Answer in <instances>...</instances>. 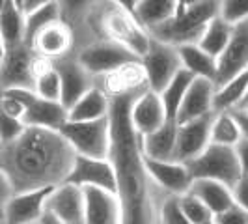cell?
Masks as SVG:
<instances>
[{"label": "cell", "instance_id": "cell-35", "mask_svg": "<svg viewBox=\"0 0 248 224\" xmlns=\"http://www.w3.org/2000/svg\"><path fill=\"white\" fill-rule=\"evenodd\" d=\"M161 224H190L181 208L179 196L168 194L161 206Z\"/></svg>", "mask_w": 248, "mask_h": 224}, {"label": "cell", "instance_id": "cell-48", "mask_svg": "<svg viewBox=\"0 0 248 224\" xmlns=\"http://www.w3.org/2000/svg\"><path fill=\"white\" fill-rule=\"evenodd\" d=\"M247 107H248V88H247V92H245V97H243V101H241V105H239L237 111H243V109H247Z\"/></svg>", "mask_w": 248, "mask_h": 224}, {"label": "cell", "instance_id": "cell-3", "mask_svg": "<svg viewBox=\"0 0 248 224\" xmlns=\"http://www.w3.org/2000/svg\"><path fill=\"white\" fill-rule=\"evenodd\" d=\"M218 13V0H202L183 13H177L166 23L149 30L151 37L170 43L174 47L198 43L207 23Z\"/></svg>", "mask_w": 248, "mask_h": 224}, {"label": "cell", "instance_id": "cell-52", "mask_svg": "<svg viewBox=\"0 0 248 224\" xmlns=\"http://www.w3.org/2000/svg\"><path fill=\"white\" fill-rule=\"evenodd\" d=\"M0 224H4V221H2V219H0Z\"/></svg>", "mask_w": 248, "mask_h": 224}, {"label": "cell", "instance_id": "cell-29", "mask_svg": "<svg viewBox=\"0 0 248 224\" xmlns=\"http://www.w3.org/2000/svg\"><path fill=\"white\" fill-rule=\"evenodd\" d=\"M135 17L138 23L153 30L155 26L166 23L168 19H172L175 15V0H138L137 8H135Z\"/></svg>", "mask_w": 248, "mask_h": 224}, {"label": "cell", "instance_id": "cell-14", "mask_svg": "<svg viewBox=\"0 0 248 224\" xmlns=\"http://www.w3.org/2000/svg\"><path fill=\"white\" fill-rule=\"evenodd\" d=\"M52 62H54V67L60 77V88H62L60 103L65 109H69L71 105H75V101L82 97L88 90L95 84V79L80 65L75 52L63 56V58H58V60H52Z\"/></svg>", "mask_w": 248, "mask_h": 224}, {"label": "cell", "instance_id": "cell-10", "mask_svg": "<svg viewBox=\"0 0 248 224\" xmlns=\"http://www.w3.org/2000/svg\"><path fill=\"white\" fill-rule=\"evenodd\" d=\"M211 114L200 116L196 120H190L185 124H177V135H175V155L174 159L179 162H188L198 157L203 149L211 142Z\"/></svg>", "mask_w": 248, "mask_h": 224}, {"label": "cell", "instance_id": "cell-33", "mask_svg": "<svg viewBox=\"0 0 248 224\" xmlns=\"http://www.w3.org/2000/svg\"><path fill=\"white\" fill-rule=\"evenodd\" d=\"M58 19H60V8H58L56 0L47 2L36 10L25 13V41L30 43L32 37L36 36L41 28H45L47 25L58 21Z\"/></svg>", "mask_w": 248, "mask_h": 224}, {"label": "cell", "instance_id": "cell-50", "mask_svg": "<svg viewBox=\"0 0 248 224\" xmlns=\"http://www.w3.org/2000/svg\"><path fill=\"white\" fill-rule=\"evenodd\" d=\"M4 2H6V0H0V8H2V6H4Z\"/></svg>", "mask_w": 248, "mask_h": 224}, {"label": "cell", "instance_id": "cell-37", "mask_svg": "<svg viewBox=\"0 0 248 224\" xmlns=\"http://www.w3.org/2000/svg\"><path fill=\"white\" fill-rule=\"evenodd\" d=\"M25 122L19 118H13L10 114L0 111V146L8 144L19 137L25 131Z\"/></svg>", "mask_w": 248, "mask_h": 224}, {"label": "cell", "instance_id": "cell-8", "mask_svg": "<svg viewBox=\"0 0 248 224\" xmlns=\"http://www.w3.org/2000/svg\"><path fill=\"white\" fill-rule=\"evenodd\" d=\"M54 187H43L34 191L13 192L6 206L2 208V221L4 224H32L39 223L45 215V204L50 191Z\"/></svg>", "mask_w": 248, "mask_h": 224}, {"label": "cell", "instance_id": "cell-53", "mask_svg": "<svg viewBox=\"0 0 248 224\" xmlns=\"http://www.w3.org/2000/svg\"><path fill=\"white\" fill-rule=\"evenodd\" d=\"M209 224H215V223H209Z\"/></svg>", "mask_w": 248, "mask_h": 224}, {"label": "cell", "instance_id": "cell-16", "mask_svg": "<svg viewBox=\"0 0 248 224\" xmlns=\"http://www.w3.org/2000/svg\"><path fill=\"white\" fill-rule=\"evenodd\" d=\"M144 161H146L149 176L166 194L181 196L190 189L192 176L185 162H179L175 159H151L146 155H144Z\"/></svg>", "mask_w": 248, "mask_h": 224}, {"label": "cell", "instance_id": "cell-13", "mask_svg": "<svg viewBox=\"0 0 248 224\" xmlns=\"http://www.w3.org/2000/svg\"><path fill=\"white\" fill-rule=\"evenodd\" d=\"M65 181L78 187H99L105 191L116 192V176H114V166L108 157L77 155L73 168Z\"/></svg>", "mask_w": 248, "mask_h": 224}, {"label": "cell", "instance_id": "cell-39", "mask_svg": "<svg viewBox=\"0 0 248 224\" xmlns=\"http://www.w3.org/2000/svg\"><path fill=\"white\" fill-rule=\"evenodd\" d=\"M232 192H233L235 204L248 209V174H241V177L235 181V185L232 187Z\"/></svg>", "mask_w": 248, "mask_h": 224}, {"label": "cell", "instance_id": "cell-26", "mask_svg": "<svg viewBox=\"0 0 248 224\" xmlns=\"http://www.w3.org/2000/svg\"><path fill=\"white\" fill-rule=\"evenodd\" d=\"M181 67L186 69L192 77H202V79H211L215 82L217 77V58L205 52L198 43H188L177 47Z\"/></svg>", "mask_w": 248, "mask_h": 224}, {"label": "cell", "instance_id": "cell-40", "mask_svg": "<svg viewBox=\"0 0 248 224\" xmlns=\"http://www.w3.org/2000/svg\"><path fill=\"white\" fill-rule=\"evenodd\" d=\"M233 148H235L237 159H239V164H241V172L248 174V137L241 138Z\"/></svg>", "mask_w": 248, "mask_h": 224}, {"label": "cell", "instance_id": "cell-7", "mask_svg": "<svg viewBox=\"0 0 248 224\" xmlns=\"http://www.w3.org/2000/svg\"><path fill=\"white\" fill-rule=\"evenodd\" d=\"M144 73H146V82L148 88L161 94L164 86L175 77V73L181 69V60L177 47L164 43L161 39L151 37L149 47L146 54L140 58Z\"/></svg>", "mask_w": 248, "mask_h": 224}, {"label": "cell", "instance_id": "cell-9", "mask_svg": "<svg viewBox=\"0 0 248 224\" xmlns=\"http://www.w3.org/2000/svg\"><path fill=\"white\" fill-rule=\"evenodd\" d=\"M248 69V19L233 25L230 43L217 58V77L215 86L233 79L235 75Z\"/></svg>", "mask_w": 248, "mask_h": 224}, {"label": "cell", "instance_id": "cell-12", "mask_svg": "<svg viewBox=\"0 0 248 224\" xmlns=\"http://www.w3.org/2000/svg\"><path fill=\"white\" fill-rule=\"evenodd\" d=\"M45 211L62 224H84V189L63 181L50 191Z\"/></svg>", "mask_w": 248, "mask_h": 224}, {"label": "cell", "instance_id": "cell-47", "mask_svg": "<svg viewBox=\"0 0 248 224\" xmlns=\"http://www.w3.org/2000/svg\"><path fill=\"white\" fill-rule=\"evenodd\" d=\"M4 56H6V43H4V39L0 36V64L4 60Z\"/></svg>", "mask_w": 248, "mask_h": 224}, {"label": "cell", "instance_id": "cell-32", "mask_svg": "<svg viewBox=\"0 0 248 224\" xmlns=\"http://www.w3.org/2000/svg\"><path fill=\"white\" fill-rule=\"evenodd\" d=\"M243 138L241 125L232 112H215L211 124V142L222 146H235Z\"/></svg>", "mask_w": 248, "mask_h": 224}, {"label": "cell", "instance_id": "cell-31", "mask_svg": "<svg viewBox=\"0 0 248 224\" xmlns=\"http://www.w3.org/2000/svg\"><path fill=\"white\" fill-rule=\"evenodd\" d=\"M192 75L188 73L186 69H179L175 77L164 86L161 94V99H162V105H164V111H166V120H172L175 122V116H177V111H179V105H181V101L185 97L186 90L190 86V82H192Z\"/></svg>", "mask_w": 248, "mask_h": 224}, {"label": "cell", "instance_id": "cell-6", "mask_svg": "<svg viewBox=\"0 0 248 224\" xmlns=\"http://www.w3.org/2000/svg\"><path fill=\"white\" fill-rule=\"evenodd\" d=\"M75 56L93 79L110 73L124 64L140 60L129 49H125L120 43L110 41V39H93L86 45H80L75 49Z\"/></svg>", "mask_w": 248, "mask_h": 224}, {"label": "cell", "instance_id": "cell-28", "mask_svg": "<svg viewBox=\"0 0 248 224\" xmlns=\"http://www.w3.org/2000/svg\"><path fill=\"white\" fill-rule=\"evenodd\" d=\"M0 36L6 43V49L26 43L25 41V13L12 0H6L0 8Z\"/></svg>", "mask_w": 248, "mask_h": 224}, {"label": "cell", "instance_id": "cell-45", "mask_svg": "<svg viewBox=\"0 0 248 224\" xmlns=\"http://www.w3.org/2000/svg\"><path fill=\"white\" fill-rule=\"evenodd\" d=\"M112 4H116V6H120V8H124L127 12H135V8H137L138 0H110Z\"/></svg>", "mask_w": 248, "mask_h": 224}, {"label": "cell", "instance_id": "cell-46", "mask_svg": "<svg viewBox=\"0 0 248 224\" xmlns=\"http://www.w3.org/2000/svg\"><path fill=\"white\" fill-rule=\"evenodd\" d=\"M37 224H62V223H60V221H58L56 217H52L50 213L45 211V215H43V217L39 219V223H37Z\"/></svg>", "mask_w": 248, "mask_h": 224}, {"label": "cell", "instance_id": "cell-23", "mask_svg": "<svg viewBox=\"0 0 248 224\" xmlns=\"http://www.w3.org/2000/svg\"><path fill=\"white\" fill-rule=\"evenodd\" d=\"M188 192H192L196 198L202 200L211 209L213 215L224 211L235 204L232 187H228L222 181H217V179H205V177L192 179Z\"/></svg>", "mask_w": 248, "mask_h": 224}, {"label": "cell", "instance_id": "cell-4", "mask_svg": "<svg viewBox=\"0 0 248 224\" xmlns=\"http://www.w3.org/2000/svg\"><path fill=\"white\" fill-rule=\"evenodd\" d=\"M186 168L192 176V179H200V177L217 179V181L226 183L228 187L235 185V181L243 174L235 148L215 144V142H209V146L198 157L186 162Z\"/></svg>", "mask_w": 248, "mask_h": 224}, {"label": "cell", "instance_id": "cell-43", "mask_svg": "<svg viewBox=\"0 0 248 224\" xmlns=\"http://www.w3.org/2000/svg\"><path fill=\"white\" fill-rule=\"evenodd\" d=\"M237 122L241 125V131H243V137H248V116L243 111H233Z\"/></svg>", "mask_w": 248, "mask_h": 224}, {"label": "cell", "instance_id": "cell-54", "mask_svg": "<svg viewBox=\"0 0 248 224\" xmlns=\"http://www.w3.org/2000/svg\"><path fill=\"white\" fill-rule=\"evenodd\" d=\"M32 224H37V223H32Z\"/></svg>", "mask_w": 248, "mask_h": 224}, {"label": "cell", "instance_id": "cell-15", "mask_svg": "<svg viewBox=\"0 0 248 224\" xmlns=\"http://www.w3.org/2000/svg\"><path fill=\"white\" fill-rule=\"evenodd\" d=\"M28 45L34 49V52L45 58L58 60L75 52V34L71 26L63 23L62 19H58L45 28H41Z\"/></svg>", "mask_w": 248, "mask_h": 224}, {"label": "cell", "instance_id": "cell-25", "mask_svg": "<svg viewBox=\"0 0 248 224\" xmlns=\"http://www.w3.org/2000/svg\"><path fill=\"white\" fill-rule=\"evenodd\" d=\"M60 8V19L71 26L75 34V47L82 41L90 15L101 0H56Z\"/></svg>", "mask_w": 248, "mask_h": 224}, {"label": "cell", "instance_id": "cell-41", "mask_svg": "<svg viewBox=\"0 0 248 224\" xmlns=\"http://www.w3.org/2000/svg\"><path fill=\"white\" fill-rule=\"evenodd\" d=\"M13 194V187L8 179L6 172L0 168V209L6 206V202L10 200V196Z\"/></svg>", "mask_w": 248, "mask_h": 224}, {"label": "cell", "instance_id": "cell-5", "mask_svg": "<svg viewBox=\"0 0 248 224\" xmlns=\"http://www.w3.org/2000/svg\"><path fill=\"white\" fill-rule=\"evenodd\" d=\"M77 155L84 157H108L110 149V125L108 116L90 122L67 120L60 129Z\"/></svg>", "mask_w": 248, "mask_h": 224}, {"label": "cell", "instance_id": "cell-11", "mask_svg": "<svg viewBox=\"0 0 248 224\" xmlns=\"http://www.w3.org/2000/svg\"><path fill=\"white\" fill-rule=\"evenodd\" d=\"M34 56L36 52L28 43L6 49V56L0 64V90L34 86V75H32Z\"/></svg>", "mask_w": 248, "mask_h": 224}, {"label": "cell", "instance_id": "cell-21", "mask_svg": "<svg viewBox=\"0 0 248 224\" xmlns=\"http://www.w3.org/2000/svg\"><path fill=\"white\" fill-rule=\"evenodd\" d=\"M25 125H36V127H47L60 131L62 125L67 122V109L60 101L43 99L36 94V97L28 103L23 116Z\"/></svg>", "mask_w": 248, "mask_h": 224}, {"label": "cell", "instance_id": "cell-30", "mask_svg": "<svg viewBox=\"0 0 248 224\" xmlns=\"http://www.w3.org/2000/svg\"><path fill=\"white\" fill-rule=\"evenodd\" d=\"M232 32H233V25L228 23L226 19H222V17L217 13L211 21L207 23L203 34L200 37L198 45L205 50V52H209L215 58H218L224 52V49H226V45L230 43Z\"/></svg>", "mask_w": 248, "mask_h": 224}, {"label": "cell", "instance_id": "cell-2", "mask_svg": "<svg viewBox=\"0 0 248 224\" xmlns=\"http://www.w3.org/2000/svg\"><path fill=\"white\" fill-rule=\"evenodd\" d=\"M77 153L60 131L26 125L19 137L0 146V168L13 192L56 187L67 179Z\"/></svg>", "mask_w": 248, "mask_h": 224}, {"label": "cell", "instance_id": "cell-20", "mask_svg": "<svg viewBox=\"0 0 248 224\" xmlns=\"http://www.w3.org/2000/svg\"><path fill=\"white\" fill-rule=\"evenodd\" d=\"M215 82L211 79L194 77L190 86L186 90L185 97L179 105V111L175 116L177 124H185L190 120H196L200 116L213 112V96H215Z\"/></svg>", "mask_w": 248, "mask_h": 224}, {"label": "cell", "instance_id": "cell-27", "mask_svg": "<svg viewBox=\"0 0 248 224\" xmlns=\"http://www.w3.org/2000/svg\"><path fill=\"white\" fill-rule=\"evenodd\" d=\"M248 88V69L235 75L233 79L226 80L215 88L213 96V112H232L237 111L245 97Z\"/></svg>", "mask_w": 248, "mask_h": 224}, {"label": "cell", "instance_id": "cell-42", "mask_svg": "<svg viewBox=\"0 0 248 224\" xmlns=\"http://www.w3.org/2000/svg\"><path fill=\"white\" fill-rule=\"evenodd\" d=\"M47 2H52V0H23L21 2V12L28 13L32 12V10H36V8H39V6H43V4H47Z\"/></svg>", "mask_w": 248, "mask_h": 224}, {"label": "cell", "instance_id": "cell-22", "mask_svg": "<svg viewBox=\"0 0 248 224\" xmlns=\"http://www.w3.org/2000/svg\"><path fill=\"white\" fill-rule=\"evenodd\" d=\"M108 109H110V97L107 96L105 90H101L97 84H93L82 97L75 101V105L67 109V120L90 122V120L107 118Z\"/></svg>", "mask_w": 248, "mask_h": 224}, {"label": "cell", "instance_id": "cell-19", "mask_svg": "<svg viewBox=\"0 0 248 224\" xmlns=\"http://www.w3.org/2000/svg\"><path fill=\"white\" fill-rule=\"evenodd\" d=\"M95 84L107 92V96H120V94H129V92H140L146 90V73L140 60H133L129 64L120 65L110 73H105L95 79Z\"/></svg>", "mask_w": 248, "mask_h": 224}, {"label": "cell", "instance_id": "cell-36", "mask_svg": "<svg viewBox=\"0 0 248 224\" xmlns=\"http://www.w3.org/2000/svg\"><path fill=\"white\" fill-rule=\"evenodd\" d=\"M218 15L237 25L248 19V0H218Z\"/></svg>", "mask_w": 248, "mask_h": 224}, {"label": "cell", "instance_id": "cell-34", "mask_svg": "<svg viewBox=\"0 0 248 224\" xmlns=\"http://www.w3.org/2000/svg\"><path fill=\"white\" fill-rule=\"evenodd\" d=\"M181 208L185 211L186 219L190 224H209L213 223V213L211 209L202 202L200 198H196L192 192L186 191L185 194L179 196Z\"/></svg>", "mask_w": 248, "mask_h": 224}, {"label": "cell", "instance_id": "cell-49", "mask_svg": "<svg viewBox=\"0 0 248 224\" xmlns=\"http://www.w3.org/2000/svg\"><path fill=\"white\" fill-rule=\"evenodd\" d=\"M243 112H245V114L248 116V107H247V109H243Z\"/></svg>", "mask_w": 248, "mask_h": 224}, {"label": "cell", "instance_id": "cell-24", "mask_svg": "<svg viewBox=\"0 0 248 224\" xmlns=\"http://www.w3.org/2000/svg\"><path fill=\"white\" fill-rule=\"evenodd\" d=\"M177 122L166 120L164 124L142 137V151L151 159H174Z\"/></svg>", "mask_w": 248, "mask_h": 224}, {"label": "cell", "instance_id": "cell-51", "mask_svg": "<svg viewBox=\"0 0 248 224\" xmlns=\"http://www.w3.org/2000/svg\"><path fill=\"white\" fill-rule=\"evenodd\" d=\"M0 219H2V209H0Z\"/></svg>", "mask_w": 248, "mask_h": 224}, {"label": "cell", "instance_id": "cell-1", "mask_svg": "<svg viewBox=\"0 0 248 224\" xmlns=\"http://www.w3.org/2000/svg\"><path fill=\"white\" fill-rule=\"evenodd\" d=\"M148 90V88H146ZM140 92L110 96L108 159L116 176L122 224H161V206L168 194L149 176L142 151V137L131 122V107Z\"/></svg>", "mask_w": 248, "mask_h": 224}, {"label": "cell", "instance_id": "cell-38", "mask_svg": "<svg viewBox=\"0 0 248 224\" xmlns=\"http://www.w3.org/2000/svg\"><path fill=\"white\" fill-rule=\"evenodd\" d=\"M213 223L215 224H248V209L243 206L233 204L228 209L213 215Z\"/></svg>", "mask_w": 248, "mask_h": 224}, {"label": "cell", "instance_id": "cell-17", "mask_svg": "<svg viewBox=\"0 0 248 224\" xmlns=\"http://www.w3.org/2000/svg\"><path fill=\"white\" fill-rule=\"evenodd\" d=\"M84 189V224H122V209L116 192L99 187Z\"/></svg>", "mask_w": 248, "mask_h": 224}, {"label": "cell", "instance_id": "cell-18", "mask_svg": "<svg viewBox=\"0 0 248 224\" xmlns=\"http://www.w3.org/2000/svg\"><path fill=\"white\" fill-rule=\"evenodd\" d=\"M131 122L140 137L159 129L166 122V111L161 96L149 88L138 94L131 107Z\"/></svg>", "mask_w": 248, "mask_h": 224}, {"label": "cell", "instance_id": "cell-44", "mask_svg": "<svg viewBox=\"0 0 248 224\" xmlns=\"http://www.w3.org/2000/svg\"><path fill=\"white\" fill-rule=\"evenodd\" d=\"M202 0H175V15L177 13H183L185 10H188L190 6H194V4H198Z\"/></svg>", "mask_w": 248, "mask_h": 224}]
</instances>
